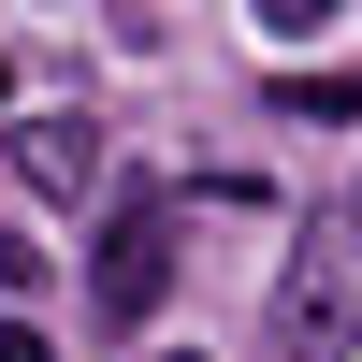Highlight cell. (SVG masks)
<instances>
[{
	"label": "cell",
	"mask_w": 362,
	"mask_h": 362,
	"mask_svg": "<svg viewBox=\"0 0 362 362\" xmlns=\"http://www.w3.org/2000/svg\"><path fill=\"white\" fill-rule=\"evenodd\" d=\"M348 348H362V247L319 232V247H290V276H276L261 362H348Z\"/></svg>",
	"instance_id": "obj_1"
},
{
	"label": "cell",
	"mask_w": 362,
	"mask_h": 362,
	"mask_svg": "<svg viewBox=\"0 0 362 362\" xmlns=\"http://www.w3.org/2000/svg\"><path fill=\"white\" fill-rule=\"evenodd\" d=\"M160 290H174V203L160 189H131L102 218V261H87V305L116 319V334H145V319H160Z\"/></svg>",
	"instance_id": "obj_2"
},
{
	"label": "cell",
	"mask_w": 362,
	"mask_h": 362,
	"mask_svg": "<svg viewBox=\"0 0 362 362\" xmlns=\"http://www.w3.org/2000/svg\"><path fill=\"white\" fill-rule=\"evenodd\" d=\"M0 362H58V348H44V334H29V319H0Z\"/></svg>",
	"instance_id": "obj_4"
},
{
	"label": "cell",
	"mask_w": 362,
	"mask_h": 362,
	"mask_svg": "<svg viewBox=\"0 0 362 362\" xmlns=\"http://www.w3.org/2000/svg\"><path fill=\"white\" fill-rule=\"evenodd\" d=\"M87 160H102V131H73V116H29V131H15V174H29L44 203H73Z\"/></svg>",
	"instance_id": "obj_3"
}]
</instances>
